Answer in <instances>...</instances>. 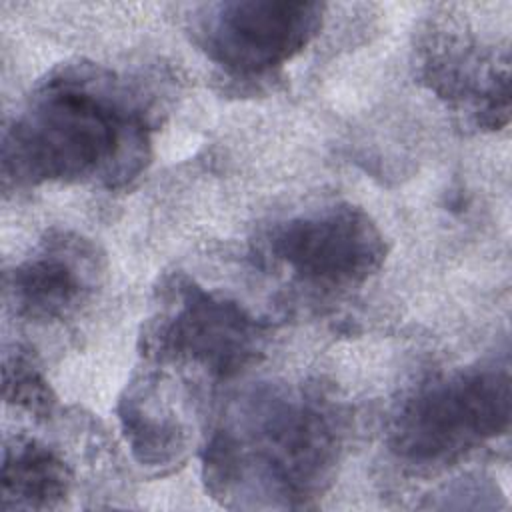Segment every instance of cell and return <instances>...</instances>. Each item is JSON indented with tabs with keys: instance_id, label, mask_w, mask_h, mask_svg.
<instances>
[{
	"instance_id": "obj_1",
	"label": "cell",
	"mask_w": 512,
	"mask_h": 512,
	"mask_svg": "<svg viewBox=\"0 0 512 512\" xmlns=\"http://www.w3.org/2000/svg\"><path fill=\"white\" fill-rule=\"evenodd\" d=\"M344 448V414L314 384L264 382L234 396L202 450V478L228 508H306Z\"/></svg>"
},
{
	"instance_id": "obj_2",
	"label": "cell",
	"mask_w": 512,
	"mask_h": 512,
	"mask_svg": "<svg viewBox=\"0 0 512 512\" xmlns=\"http://www.w3.org/2000/svg\"><path fill=\"white\" fill-rule=\"evenodd\" d=\"M150 114L114 72L66 64L50 72L6 128L2 168L20 186L92 182L118 188L150 160Z\"/></svg>"
},
{
	"instance_id": "obj_3",
	"label": "cell",
	"mask_w": 512,
	"mask_h": 512,
	"mask_svg": "<svg viewBox=\"0 0 512 512\" xmlns=\"http://www.w3.org/2000/svg\"><path fill=\"white\" fill-rule=\"evenodd\" d=\"M508 362L434 378L408 394L390 422V446L406 462L442 464L508 432Z\"/></svg>"
},
{
	"instance_id": "obj_4",
	"label": "cell",
	"mask_w": 512,
	"mask_h": 512,
	"mask_svg": "<svg viewBox=\"0 0 512 512\" xmlns=\"http://www.w3.org/2000/svg\"><path fill=\"white\" fill-rule=\"evenodd\" d=\"M140 340L144 358L152 362L194 366L214 378H232L260 356L266 332L238 302L178 276L162 286Z\"/></svg>"
},
{
	"instance_id": "obj_5",
	"label": "cell",
	"mask_w": 512,
	"mask_h": 512,
	"mask_svg": "<svg viewBox=\"0 0 512 512\" xmlns=\"http://www.w3.org/2000/svg\"><path fill=\"white\" fill-rule=\"evenodd\" d=\"M266 254L298 280L320 288H350L376 274L386 258L378 224L358 206L330 204L276 222Z\"/></svg>"
},
{
	"instance_id": "obj_6",
	"label": "cell",
	"mask_w": 512,
	"mask_h": 512,
	"mask_svg": "<svg viewBox=\"0 0 512 512\" xmlns=\"http://www.w3.org/2000/svg\"><path fill=\"white\" fill-rule=\"evenodd\" d=\"M322 16L320 2H218L198 18V42L226 72L258 76L300 54L320 32Z\"/></svg>"
},
{
	"instance_id": "obj_7",
	"label": "cell",
	"mask_w": 512,
	"mask_h": 512,
	"mask_svg": "<svg viewBox=\"0 0 512 512\" xmlns=\"http://www.w3.org/2000/svg\"><path fill=\"white\" fill-rule=\"evenodd\" d=\"M422 82L474 126L500 130L510 118L508 50H494L460 30H434L418 54Z\"/></svg>"
},
{
	"instance_id": "obj_8",
	"label": "cell",
	"mask_w": 512,
	"mask_h": 512,
	"mask_svg": "<svg viewBox=\"0 0 512 512\" xmlns=\"http://www.w3.org/2000/svg\"><path fill=\"white\" fill-rule=\"evenodd\" d=\"M100 270V256L86 238L50 234L8 274V300L20 318L64 320L92 296Z\"/></svg>"
},
{
	"instance_id": "obj_9",
	"label": "cell",
	"mask_w": 512,
	"mask_h": 512,
	"mask_svg": "<svg viewBox=\"0 0 512 512\" xmlns=\"http://www.w3.org/2000/svg\"><path fill=\"white\" fill-rule=\"evenodd\" d=\"M168 382L154 372L132 378L118 402L122 434L138 462L168 466L182 458L190 432Z\"/></svg>"
},
{
	"instance_id": "obj_10",
	"label": "cell",
	"mask_w": 512,
	"mask_h": 512,
	"mask_svg": "<svg viewBox=\"0 0 512 512\" xmlns=\"http://www.w3.org/2000/svg\"><path fill=\"white\" fill-rule=\"evenodd\" d=\"M70 482L68 464L50 446L34 438H14L4 446V510L54 508L68 496Z\"/></svg>"
},
{
	"instance_id": "obj_11",
	"label": "cell",
	"mask_w": 512,
	"mask_h": 512,
	"mask_svg": "<svg viewBox=\"0 0 512 512\" xmlns=\"http://www.w3.org/2000/svg\"><path fill=\"white\" fill-rule=\"evenodd\" d=\"M4 398L16 408L40 416L54 406V394L46 378L24 352H14L4 362Z\"/></svg>"
}]
</instances>
